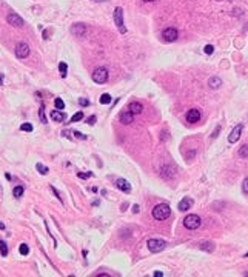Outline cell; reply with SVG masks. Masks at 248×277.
I'll return each instance as SVG.
<instances>
[{
  "mask_svg": "<svg viewBox=\"0 0 248 277\" xmlns=\"http://www.w3.org/2000/svg\"><path fill=\"white\" fill-rule=\"evenodd\" d=\"M79 103H80L82 106H88V105H90V100H86V99L82 97V99H79Z\"/></svg>",
  "mask_w": 248,
  "mask_h": 277,
  "instance_id": "cell-34",
  "label": "cell"
},
{
  "mask_svg": "<svg viewBox=\"0 0 248 277\" xmlns=\"http://www.w3.org/2000/svg\"><path fill=\"white\" fill-rule=\"evenodd\" d=\"M184 225H185V228H188V230H197L202 225V220H201V217L197 214H188L184 219Z\"/></svg>",
  "mask_w": 248,
  "mask_h": 277,
  "instance_id": "cell-2",
  "label": "cell"
},
{
  "mask_svg": "<svg viewBox=\"0 0 248 277\" xmlns=\"http://www.w3.org/2000/svg\"><path fill=\"white\" fill-rule=\"evenodd\" d=\"M49 116H51V119L54 120V122H63V120L67 119L65 112H63V111H60V109H54V111H51V112H49Z\"/></svg>",
  "mask_w": 248,
  "mask_h": 277,
  "instance_id": "cell-14",
  "label": "cell"
},
{
  "mask_svg": "<svg viewBox=\"0 0 248 277\" xmlns=\"http://www.w3.org/2000/svg\"><path fill=\"white\" fill-rule=\"evenodd\" d=\"M240 134H242V125H237L233 131H231V134L228 135V142L230 143H236L240 138Z\"/></svg>",
  "mask_w": 248,
  "mask_h": 277,
  "instance_id": "cell-11",
  "label": "cell"
},
{
  "mask_svg": "<svg viewBox=\"0 0 248 277\" xmlns=\"http://www.w3.org/2000/svg\"><path fill=\"white\" fill-rule=\"evenodd\" d=\"M20 129H22V131H26V132H31V131H32V125L28 123V122H26V123H22V125H20Z\"/></svg>",
  "mask_w": 248,
  "mask_h": 277,
  "instance_id": "cell-29",
  "label": "cell"
},
{
  "mask_svg": "<svg viewBox=\"0 0 248 277\" xmlns=\"http://www.w3.org/2000/svg\"><path fill=\"white\" fill-rule=\"evenodd\" d=\"M51 191H53V193H54V194H56V197H57V199H59V200H60V202H62V203H63V199H62V197H60V194H59V193H57V189H56V188H54V186H51Z\"/></svg>",
  "mask_w": 248,
  "mask_h": 277,
  "instance_id": "cell-37",
  "label": "cell"
},
{
  "mask_svg": "<svg viewBox=\"0 0 248 277\" xmlns=\"http://www.w3.org/2000/svg\"><path fill=\"white\" fill-rule=\"evenodd\" d=\"M43 39H45V40L48 39V31H43Z\"/></svg>",
  "mask_w": 248,
  "mask_h": 277,
  "instance_id": "cell-40",
  "label": "cell"
},
{
  "mask_svg": "<svg viewBox=\"0 0 248 277\" xmlns=\"http://www.w3.org/2000/svg\"><path fill=\"white\" fill-rule=\"evenodd\" d=\"M199 120H201V111L199 109L193 108V109L187 111V122L188 123H197Z\"/></svg>",
  "mask_w": 248,
  "mask_h": 277,
  "instance_id": "cell-10",
  "label": "cell"
},
{
  "mask_svg": "<svg viewBox=\"0 0 248 277\" xmlns=\"http://www.w3.org/2000/svg\"><path fill=\"white\" fill-rule=\"evenodd\" d=\"M177 37H179V31H177L176 28H167V29L162 32V39H163L165 42H168V43L176 42Z\"/></svg>",
  "mask_w": 248,
  "mask_h": 277,
  "instance_id": "cell-6",
  "label": "cell"
},
{
  "mask_svg": "<svg viewBox=\"0 0 248 277\" xmlns=\"http://www.w3.org/2000/svg\"><path fill=\"white\" fill-rule=\"evenodd\" d=\"M77 176L79 179H90L93 177V172H77Z\"/></svg>",
  "mask_w": 248,
  "mask_h": 277,
  "instance_id": "cell-30",
  "label": "cell"
},
{
  "mask_svg": "<svg viewBox=\"0 0 248 277\" xmlns=\"http://www.w3.org/2000/svg\"><path fill=\"white\" fill-rule=\"evenodd\" d=\"M6 20H8V23L9 25H12V26H23L25 25V22H23V19L19 15V14H15V12H9L8 14V17H6Z\"/></svg>",
  "mask_w": 248,
  "mask_h": 277,
  "instance_id": "cell-8",
  "label": "cell"
},
{
  "mask_svg": "<svg viewBox=\"0 0 248 277\" xmlns=\"http://www.w3.org/2000/svg\"><path fill=\"white\" fill-rule=\"evenodd\" d=\"M15 56L19 59H26L29 56V46L25 42H20L15 45Z\"/></svg>",
  "mask_w": 248,
  "mask_h": 277,
  "instance_id": "cell-7",
  "label": "cell"
},
{
  "mask_svg": "<svg viewBox=\"0 0 248 277\" xmlns=\"http://www.w3.org/2000/svg\"><path fill=\"white\" fill-rule=\"evenodd\" d=\"M39 117H40V122H42V123H48V120H46V117H45V111H43V105H42L40 109H39Z\"/></svg>",
  "mask_w": 248,
  "mask_h": 277,
  "instance_id": "cell-27",
  "label": "cell"
},
{
  "mask_svg": "<svg viewBox=\"0 0 248 277\" xmlns=\"http://www.w3.org/2000/svg\"><path fill=\"white\" fill-rule=\"evenodd\" d=\"M191 206H193V200L190 197H185V199H182L179 202V211H187Z\"/></svg>",
  "mask_w": 248,
  "mask_h": 277,
  "instance_id": "cell-15",
  "label": "cell"
},
{
  "mask_svg": "<svg viewBox=\"0 0 248 277\" xmlns=\"http://www.w3.org/2000/svg\"><path fill=\"white\" fill-rule=\"evenodd\" d=\"M0 254H2L3 257L8 256V245H6V242H3V240H0Z\"/></svg>",
  "mask_w": 248,
  "mask_h": 277,
  "instance_id": "cell-21",
  "label": "cell"
},
{
  "mask_svg": "<svg viewBox=\"0 0 248 277\" xmlns=\"http://www.w3.org/2000/svg\"><path fill=\"white\" fill-rule=\"evenodd\" d=\"M245 257H248V253H246V254H245Z\"/></svg>",
  "mask_w": 248,
  "mask_h": 277,
  "instance_id": "cell-45",
  "label": "cell"
},
{
  "mask_svg": "<svg viewBox=\"0 0 248 277\" xmlns=\"http://www.w3.org/2000/svg\"><path fill=\"white\" fill-rule=\"evenodd\" d=\"M23 193H25V188H23V186H20V185H19V186H14V189H12V196H14V197H17V199H19V197H22V196H23Z\"/></svg>",
  "mask_w": 248,
  "mask_h": 277,
  "instance_id": "cell-18",
  "label": "cell"
},
{
  "mask_svg": "<svg viewBox=\"0 0 248 277\" xmlns=\"http://www.w3.org/2000/svg\"><path fill=\"white\" fill-rule=\"evenodd\" d=\"M59 71H60V76L62 77H67V74H68V65L65 63V62H60L59 63Z\"/></svg>",
  "mask_w": 248,
  "mask_h": 277,
  "instance_id": "cell-19",
  "label": "cell"
},
{
  "mask_svg": "<svg viewBox=\"0 0 248 277\" xmlns=\"http://www.w3.org/2000/svg\"><path fill=\"white\" fill-rule=\"evenodd\" d=\"M19 251H20V254H22V256L29 254V248H28V245H26V243H22V245L19 246Z\"/></svg>",
  "mask_w": 248,
  "mask_h": 277,
  "instance_id": "cell-26",
  "label": "cell"
},
{
  "mask_svg": "<svg viewBox=\"0 0 248 277\" xmlns=\"http://www.w3.org/2000/svg\"><path fill=\"white\" fill-rule=\"evenodd\" d=\"M239 155H240V157H248V145H243L239 149Z\"/></svg>",
  "mask_w": 248,
  "mask_h": 277,
  "instance_id": "cell-28",
  "label": "cell"
},
{
  "mask_svg": "<svg viewBox=\"0 0 248 277\" xmlns=\"http://www.w3.org/2000/svg\"><path fill=\"white\" fill-rule=\"evenodd\" d=\"M139 210H140L139 205H134V206H133V213H134V214H137V213H139Z\"/></svg>",
  "mask_w": 248,
  "mask_h": 277,
  "instance_id": "cell-38",
  "label": "cell"
},
{
  "mask_svg": "<svg viewBox=\"0 0 248 277\" xmlns=\"http://www.w3.org/2000/svg\"><path fill=\"white\" fill-rule=\"evenodd\" d=\"M85 32H86V25H83V23H76L71 26V34L76 37H83Z\"/></svg>",
  "mask_w": 248,
  "mask_h": 277,
  "instance_id": "cell-9",
  "label": "cell"
},
{
  "mask_svg": "<svg viewBox=\"0 0 248 277\" xmlns=\"http://www.w3.org/2000/svg\"><path fill=\"white\" fill-rule=\"evenodd\" d=\"M163 275V272H160V271H156L154 272V277H162Z\"/></svg>",
  "mask_w": 248,
  "mask_h": 277,
  "instance_id": "cell-39",
  "label": "cell"
},
{
  "mask_svg": "<svg viewBox=\"0 0 248 277\" xmlns=\"http://www.w3.org/2000/svg\"><path fill=\"white\" fill-rule=\"evenodd\" d=\"M54 106H56V109L63 111V109H65V102H63L62 99H59V97H57V99L54 100Z\"/></svg>",
  "mask_w": 248,
  "mask_h": 277,
  "instance_id": "cell-22",
  "label": "cell"
},
{
  "mask_svg": "<svg viewBox=\"0 0 248 277\" xmlns=\"http://www.w3.org/2000/svg\"><path fill=\"white\" fill-rule=\"evenodd\" d=\"M208 85L211 86L213 90H217V88H220V86H222V80L219 77H211L208 80Z\"/></svg>",
  "mask_w": 248,
  "mask_h": 277,
  "instance_id": "cell-17",
  "label": "cell"
},
{
  "mask_svg": "<svg viewBox=\"0 0 248 277\" xmlns=\"http://www.w3.org/2000/svg\"><path fill=\"white\" fill-rule=\"evenodd\" d=\"M0 230H5V225H3L2 222H0Z\"/></svg>",
  "mask_w": 248,
  "mask_h": 277,
  "instance_id": "cell-42",
  "label": "cell"
},
{
  "mask_svg": "<svg viewBox=\"0 0 248 277\" xmlns=\"http://www.w3.org/2000/svg\"><path fill=\"white\" fill-rule=\"evenodd\" d=\"M83 119V112L82 111H79V112H76L73 117H71V123H76V122H80V120Z\"/></svg>",
  "mask_w": 248,
  "mask_h": 277,
  "instance_id": "cell-23",
  "label": "cell"
},
{
  "mask_svg": "<svg viewBox=\"0 0 248 277\" xmlns=\"http://www.w3.org/2000/svg\"><path fill=\"white\" fill-rule=\"evenodd\" d=\"M204 51H205V54H213V53H214V46H213V45H207V46L204 48Z\"/></svg>",
  "mask_w": 248,
  "mask_h": 277,
  "instance_id": "cell-31",
  "label": "cell"
},
{
  "mask_svg": "<svg viewBox=\"0 0 248 277\" xmlns=\"http://www.w3.org/2000/svg\"><path fill=\"white\" fill-rule=\"evenodd\" d=\"M219 132H220V125H219V126H216V129H214V132H213L211 138H216V137L219 135Z\"/></svg>",
  "mask_w": 248,
  "mask_h": 277,
  "instance_id": "cell-36",
  "label": "cell"
},
{
  "mask_svg": "<svg viewBox=\"0 0 248 277\" xmlns=\"http://www.w3.org/2000/svg\"><path fill=\"white\" fill-rule=\"evenodd\" d=\"M73 134H74L77 138H80V140H85V138H86L85 134H82V132H79V131H73Z\"/></svg>",
  "mask_w": 248,
  "mask_h": 277,
  "instance_id": "cell-33",
  "label": "cell"
},
{
  "mask_svg": "<svg viewBox=\"0 0 248 277\" xmlns=\"http://www.w3.org/2000/svg\"><path fill=\"white\" fill-rule=\"evenodd\" d=\"M128 111H131L133 114H140L143 111V106H142V103H139V102H131L129 106H128Z\"/></svg>",
  "mask_w": 248,
  "mask_h": 277,
  "instance_id": "cell-16",
  "label": "cell"
},
{
  "mask_svg": "<svg viewBox=\"0 0 248 277\" xmlns=\"http://www.w3.org/2000/svg\"><path fill=\"white\" fill-rule=\"evenodd\" d=\"M94 2H106V0H94Z\"/></svg>",
  "mask_w": 248,
  "mask_h": 277,
  "instance_id": "cell-43",
  "label": "cell"
},
{
  "mask_svg": "<svg viewBox=\"0 0 248 277\" xmlns=\"http://www.w3.org/2000/svg\"><path fill=\"white\" fill-rule=\"evenodd\" d=\"M119 119H120V122L123 125H129V123H133V120H134V114L131 111H125L119 116Z\"/></svg>",
  "mask_w": 248,
  "mask_h": 277,
  "instance_id": "cell-13",
  "label": "cell"
},
{
  "mask_svg": "<svg viewBox=\"0 0 248 277\" xmlns=\"http://www.w3.org/2000/svg\"><path fill=\"white\" fill-rule=\"evenodd\" d=\"M170 214H171V210L167 203H159L153 208V217L156 220H165L170 217Z\"/></svg>",
  "mask_w": 248,
  "mask_h": 277,
  "instance_id": "cell-1",
  "label": "cell"
},
{
  "mask_svg": "<svg viewBox=\"0 0 248 277\" xmlns=\"http://www.w3.org/2000/svg\"><path fill=\"white\" fill-rule=\"evenodd\" d=\"M36 169H37L39 172H40V174H42V176H46V174H48V172H49L48 166H45L43 163H37V165H36Z\"/></svg>",
  "mask_w": 248,
  "mask_h": 277,
  "instance_id": "cell-20",
  "label": "cell"
},
{
  "mask_svg": "<svg viewBox=\"0 0 248 277\" xmlns=\"http://www.w3.org/2000/svg\"><path fill=\"white\" fill-rule=\"evenodd\" d=\"M93 80H94L96 83H99V85L105 83V82L108 80V69H106V68H103V66L96 68V69H94V73H93Z\"/></svg>",
  "mask_w": 248,
  "mask_h": 277,
  "instance_id": "cell-4",
  "label": "cell"
},
{
  "mask_svg": "<svg viewBox=\"0 0 248 277\" xmlns=\"http://www.w3.org/2000/svg\"><path fill=\"white\" fill-rule=\"evenodd\" d=\"M114 22H116V25H117V28L122 34L126 32V26H125V22H123V9L120 6H117L114 9Z\"/></svg>",
  "mask_w": 248,
  "mask_h": 277,
  "instance_id": "cell-5",
  "label": "cell"
},
{
  "mask_svg": "<svg viewBox=\"0 0 248 277\" xmlns=\"http://www.w3.org/2000/svg\"><path fill=\"white\" fill-rule=\"evenodd\" d=\"M96 120H97V119H96V116H91L90 119H86V123H88V125H94V123H96Z\"/></svg>",
  "mask_w": 248,
  "mask_h": 277,
  "instance_id": "cell-35",
  "label": "cell"
},
{
  "mask_svg": "<svg viewBox=\"0 0 248 277\" xmlns=\"http://www.w3.org/2000/svg\"><path fill=\"white\" fill-rule=\"evenodd\" d=\"M3 83V74H0V85Z\"/></svg>",
  "mask_w": 248,
  "mask_h": 277,
  "instance_id": "cell-41",
  "label": "cell"
},
{
  "mask_svg": "<svg viewBox=\"0 0 248 277\" xmlns=\"http://www.w3.org/2000/svg\"><path fill=\"white\" fill-rule=\"evenodd\" d=\"M146 246H148V249H150L151 253H159V251L165 249L167 242L162 240V239H150L146 242Z\"/></svg>",
  "mask_w": 248,
  "mask_h": 277,
  "instance_id": "cell-3",
  "label": "cell"
},
{
  "mask_svg": "<svg viewBox=\"0 0 248 277\" xmlns=\"http://www.w3.org/2000/svg\"><path fill=\"white\" fill-rule=\"evenodd\" d=\"M143 2H153V0H143Z\"/></svg>",
  "mask_w": 248,
  "mask_h": 277,
  "instance_id": "cell-44",
  "label": "cell"
},
{
  "mask_svg": "<svg viewBox=\"0 0 248 277\" xmlns=\"http://www.w3.org/2000/svg\"><path fill=\"white\" fill-rule=\"evenodd\" d=\"M242 191H243L245 194H248V179H245V180L242 182Z\"/></svg>",
  "mask_w": 248,
  "mask_h": 277,
  "instance_id": "cell-32",
  "label": "cell"
},
{
  "mask_svg": "<svg viewBox=\"0 0 248 277\" xmlns=\"http://www.w3.org/2000/svg\"><path fill=\"white\" fill-rule=\"evenodd\" d=\"M99 100H100V103H103V105H108V103H111V100H113V99H111V96H109V94H102Z\"/></svg>",
  "mask_w": 248,
  "mask_h": 277,
  "instance_id": "cell-24",
  "label": "cell"
},
{
  "mask_svg": "<svg viewBox=\"0 0 248 277\" xmlns=\"http://www.w3.org/2000/svg\"><path fill=\"white\" fill-rule=\"evenodd\" d=\"M116 186H117L120 191H123V193H131V185L125 179H117V180H116Z\"/></svg>",
  "mask_w": 248,
  "mask_h": 277,
  "instance_id": "cell-12",
  "label": "cell"
},
{
  "mask_svg": "<svg viewBox=\"0 0 248 277\" xmlns=\"http://www.w3.org/2000/svg\"><path fill=\"white\" fill-rule=\"evenodd\" d=\"M199 248H201V249H204V251H208V253L214 251V245H213V243H202Z\"/></svg>",
  "mask_w": 248,
  "mask_h": 277,
  "instance_id": "cell-25",
  "label": "cell"
}]
</instances>
